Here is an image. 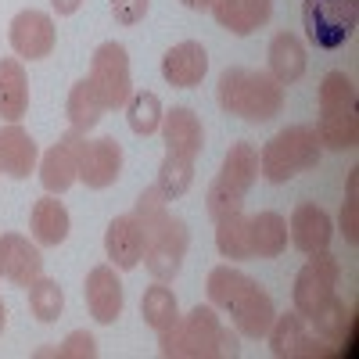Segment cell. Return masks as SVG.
I'll return each instance as SVG.
<instances>
[{
	"label": "cell",
	"instance_id": "6da1fadb",
	"mask_svg": "<svg viewBox=\"0 0 359 359\" xmlns=\"http://www.w3.org/2000/svg\"><path fill=\"white\" fill-rule=\"evenodd\" d=\"M158 352L165 359H233L241 352V341L237 331L223 327L216 306H194L158 334Z\"/></svg>",
	"mask_w": 359,
	"mask_h": 359
},
{
	"label": "cell",
	"instance_id": "7a4b0ae2",
	"mask_svg": "<svg viewBox=\"0 0 359 359\" xmlns=\"http://www.w3.org/2000/svg\"><path fill=\"white\" fill-rule=\"evenodd\" d=\"M216 101L223 111L245 118V123H269L284 111V86L255 69H226L216 86Z\"/></svg>",
	"mask_w": 359,
	"mask_h": 359
},
{
	"label": "cell",
	"instance_id": "3957f363",
	"mask_svg": "<svg viewBox=\"0 0 359 359\" xmlns=\"http://www.w3.org/2000/svg\"><path fill=\"white\" fill-rule=\"evenodd\" d=\"M320 155H323V144H320L316 126H287L262 144L259 176L269 180V184H287L298 172L316 169Z\"/></svg>",
	"mask_w": 359,
	"mask_h": 359
},
{
	"label": "cell",
	"instance_id": "277c9868",
	"mask_svg": "<svg viewBox=\"0 0 359 359\" xmlns=\"http://www.w3.org/2000/svg\"><path fill=\"white\" fill-rule=\"evenodd\" d=\"M320 144L327 151H352L359 140L355 115V83L345 72H327L320 83Z\"/></svg>",
	"mask_w": 359,
	"mask_h": 359
},
{
	"label": "cell",
	"instance_id": "5b68a950",
	"mask_svg": "<svg viewBox=\"0 0 359 359\" xmlns=\"http://www.w3.org/2000/svg\"><path fill=\"white\" fill-rule=\"evenodd\" d=\"M147 226V248H144V266L155 280H172L184 266V255L191 248V230L187 223L169 212V205L162 212L147 216L144 219Z\"/></svg>",
	"mask_w": 359,
	"mask_h": 359
},
{
	"label": "cell",
	"instance_id": "8992f818",
	"mask_svg": "<svg viewBox=\"0 0 359 359\" xmlns=\"http://www.w3.org/2000/svg\"><path fill=\"white\" fill-rule=\"evenodd\" d=\"M359 0H302V25L313 47L338 50L352 40Z\"/></svg>",
	"mask_w": 359,
	"mask_h": 359
},
{
	"label": "cell",
	"instance_id": "52a82bcc",
	"mask_svg": "<svg viewBox=\"0 0 359 359\" xmlns=\"http://www.w3.org/2000/svg\"><path fill=\"white\" fill-rule=\"evenodd\" d=\"M90 83H94L97 97L104 101V108H126L130 94H133V76H130V54L123 43H101L90 57Z\"/></svg>",
	"mask_w": 359,
	"mask_h": 359
},
{
	"label": "cell",
	"instance_id": "ba28073f",
	"mask_svg": "<svg viewBox=\"0 0 359 359\" xmlns=\"http://www.w3.org/2000/svg\"><path fill=\"white\" fill-rule=\"evenodd\" d=\"M341 280V262L331 255V252H313L306 259V266L298 269V277H294V287H291V298H294V309L302 313L306 320L327 302V298L334 294Z\"/></svg>",
	"mask_w": 359,
	"mask_h": 359
},
{
	"label": "cell",
	"instance_id": "9c48e42d",
	"mask_svg": "<svg viewBox=\"0 0 359 359\" xmlns=\"http://www.w3.org/2000/svg\"><path fill=\"white\" fill-rule=\"evenodd\" d=\"M269 352L277 359H298V355H334L331 341H323L320 334L313 338L309 327H306V316L291 309V313H277L273 323H269Z\"/></svg>",
	"mask_w": 359,
	"mask_h": 359
},
{
	"label": "cell",
	"instance_id": "30bf717a",
	"mask_svg": "<svg viewBox=\"0 0 359 359\" xmlns=\"http://www.w3.org/2000/svg\"><path fill=\"white\" fill-rule=\"evenodd\" d=\"M8 40H11V50L25 62H43L50 57L54 43H57V29H54V18L47 11H36V8H25L11 18L8 25Z\"/></svg>",
	"mask_w": 359,
	"mask_h": 359
},
{
	"label": "cell",
	"instance_id": "8fae6325",
	"mask_svg": "<svg viewBox=\"0 0 359 359\" xmlns=\"http://www.w3.org/2000/svg\"><path fill=\"white\" fill-rule=\"evenodd\" d=\"M226 313L233 316L237 334H245V338H266L269 323H273V316H277V306H273V298H269L252 277H245L241 287L230 294Z\"/></svg>",
	"mask_w": 359,
	"mask_h": 359
},
{
	"label": "cell",
	"instance_id": "7c38bea8",
	"mask_svg": "<svg viewBox=\"0 0 359 359\" xmlns=\"http://www.w3.org/2000/svg\"><path fill=\"white\" fill-rule=\"evenodd\" d=\"M123 176V144L115 137L83 140L79 147V180L90 191H104Z\"/></svg>",
	"mask_w": 359,
	"mask_h": 359
},
{
	"label": "cell",
	"instance_id": "4fadbf2b",
	"mask_svg": "<svg viewBox=\"0 0 359 359\" xmlns=\"http://www.w3.org/2000/svg\"><path fill=\"white\" fill-rule=\"evenodd\" d=\"M83 133L69 130L57 137V144L40 158V184L47 194H65L76 180H79V147H83Z\"/></svg>",
	"mask_w": 359,
	"mask_h": 359
},
{
	"label": "cell",
	"instance_id": "5bb4252c",
	"mask_svg": "<svg viewBox=\"0 0 359 359\" xmlns=\"http://www.w3.org/2000/svg\"><path fill=\"white\" fill-rule=\"evenodd\" d=\"M83 294H86V309L97 323H115L123 316V306H126V294H123V280H118L115 266L111 262H101L86 273V284H83Z\"/></svg>",
	"mask_w": 359,
	"mask_h": 359
},
{
	"label": "cell",
	"instance_id": "9a60e30c",
	"mask_svg": "<svg viewBox=\"0 0 359 359\" xmlns=\"http://www.w3.org/2000/svg\"><path fill=\"white\" fill-rule=\"evenodd\" d=\"M147 248V226L140 216H115L104 230V255L115 269H137Z\"/></svg>",
	"mask_w": 359,
	"mask_h": 359
},
{
	"label": "cell",
	"instance_id": "2e32d148",
	"mask_svg": "<svg viewBox=\"0 0 359 359\" xmlns=\"http://www.w3.org/2000/svg\"><path fill=\"white\" fill-rule=\"evenodd\" d=\"M0 273L11 284L29 287L36 277H43V255L40 248L22 233H4L0 237Z\"/></svg>",
	"mask_w": 359,
	"mask_h": 359
},
{
	"label": "cell",
	"instance_id": "e0dca14e",
	"mask_svg": "<svg viewBox=\"0 0 359 359\" xmlns=\"http://www.w3.org/2000/svg\"><path fill=\"white\" fill-rule=\"evenodd\" d=\"M208 72V54L198 40H184L162 54V79L176 90H194Z\"/></svg>",
	"mask_w": 359,
	"mask_h": 359
},
{
	"label": "cell",
	"instance_id": "ac0fdd59",
	"mask_svg": "<svg viewBox=\"0 0 359 359\" xmlns=\"http://www.w3.org/2000/svg\"><path fill=\"white\" fill-rule=\"evenodd\" d=\"M287 233H291V245H294L298 252L313 255V252H323L327 245H331L334 223H331V216H327L320 205L302 201V205H294L291 223H287Z\"/></svg>",
	"mask_w": 359,
	"mask_h": 359
},
{
	"label": "cell",
	"instance_id": "d6986e66",
	"mask_svg": "<svg viewBox=\"0 0 359 359\" xmlns=\"http://www.w3.org/2000/svg\"><path fill=\"white\" fill-rule=\"evenodd\" d=\"M162 140H165V151L169 155H184V158H198L201 147H205V126L201 118L187 108V104H176L172 111L162 115Z\"/></svg>",
	"mask_w": 359,
	"mask_h": 359
},
{
	"label": "cell",
	"instance_id": "ffe728a7",
	"mask_svg": "<svg viewBox=\"0 0 359 359\" xmlns=\"http://www.w3.org/2000/svg\"><path fill=\"white\" fill-rule=\"evenodd\" d=\"M212 18L233 36H252L273 18V0H212Z\"/></svg>",
	"mask_w": 359,
	"mask_h": 359
},
{
	"label": "cell",
	"instance_id": "44dd1931",
	"mask_svg": "<svg viewBox=\"0 0 359 359\" xmlns=\"http://www.w3.org/2000/svg\"><path fill=\"white\" fill-rule=\"evenodd\" d=\"M36 140L29 137V130H22L18 123H8L0 130V172L11 180H25L36 169Z\"/></svg>",
	"mask_w": 359,
	"mask_h": 359
},
{
	"label": "cell",
	"instance_id": "7402d4cb",
	"mask_svg": "<svg viewBox=\"0 0 359 359\" xmlns=\"http://www.w3.org/2000/svg\"><path fill=\"white\" fill-rule=\"evenodd\" d=\"M29 230H33V241L43 245V248H57L69 237L72 219H69V208L57 201V194H47L33 205V212H29Z\"/></svg>",
	"mask_w": 359,
	"mask_h": 359
},
{
	"label": "cell",
	"instance_id": "603a6c76",
	"mask_svg": "<svg viewBox=\"0 0 359 359\" xmlns=\"http://www.w3.org/2000/svg\"><path fill=\"white\" fill-rule=\"evenodd\" d=\"M255 180H259V151H255V144H248V140L230 144V151L223 158V169L216 176V184H223L226 191L245 198L252 191Z\"/></svg>",
	"mask_w": 359,
	"mask_h": 359
},
{
	"label": "cell",
	"instance_id": "cb8c5ba5",
	"mask_svg": "<svg viewBox=\"0 0 359 359\" xmlns=\"http://www.w3.org/2000/svg\"><path fill=\"white\" fill-rule=\"evenodd\" d=\"M266 57H269V76H273L280 86L298 83L306 76V47L294 33H277L273 40H269Z\"/></svg>",
	"mask_w": 359,
	"mask_h": 359
},
{
	"label": "cell",
	"instance_id": "d4e9b609",
	"mask_svg": "<svg viewBox=\"0 0 359 359\" xmlns=\"http://www.w3.org/2000/svg\"><path fill=\"white\" fill-rule=\"evenodd\" d=\"M29 111V79L18 57H0V118L18 123Z\"/></svg>",
	"mask_w": 359,
	"mask_h": 359
},
{
	"label": "cell",
	"instance_id": "484cf974",
	"mask_svg": "<svg viewBox=\"0 0 359 359\" xmlns=\"http://www.w3.org/2000/svg\"><path fill=\"white\" fill-rule=\"evenodd\" d=\"M248 241H252V259H277L287 248V219L280 212L248 216Z\"/></svg>",
	"mask_w": 359,
	"mask_h": 359
},
{
	"label": "cell",
	"instance_id": "4316f807",
	"mask_svg": "<svg viewBox=\"0 0 359 359\" xmlns=\"http://www.w3.org/2000/svg\"><path fill=\"white\" fill-rule=\"evenodd\" d=\"M108 108H104V101L97 97V90H94V83L90 79H79V83H72V90H69V101H65V115H69V123H72V130L76 133H90L97 123H101V115H104Z\"/></svg>",
	"mask_w": 359,
	"mask_h": 359
},
{
	"label": "cell",
	"instance_id": "83f0119b",
	"mask_svg": "<svg viewBox=\"0 0 359 359\" xmlns=\"http://www.w3.org/2000/svg\"><path fill=\"white\" fill-rule=\"evenodd\" d=\"M140 316H144V323L151 327V331H158V334L180 320V302H176V294L165 287V280H155L151 287L140 294Z\"/></svg>",
	"mask_w": 359,
	"mask_h": 359
},
{
	"label": "cell",
	"instance_id": "f1b7e54d",
	"mask_svg": "<svg viewBox=\"0 0 359 359\" xmlns=\"http://www.w3.org/2000/svg\"><path fill=\"white\" fill-rule=\"evenodd\" d=\"M216 248H219V255L230 259V262L252 259V241H248V216H245V208H241V212H230V216L216 219Z\"/></svg>",
	"mask_w": 359,
	"mask_h": 359
},
{
	"label": "cell",
	"instance_id": "f546056e",
	"mask_svg": "<svg viewBox=\"0 0 359 359\" xmlns=\"http://www.w3.org/2000/svg\"><path fill=\"white\" fill-rule=\"evenodd\" d=\"M162 101L158 94H151V90H137V94H130L126 101V123L137 137H151L158 126H162Z\"/></svg>",
	"mask_w": 359,
	"mask_h": 359
},
{
	"label": "cell",
	"instance_id": "4dcf8cb0",
	"mask_svg": "<svg viewBox=\"0 0 359 359\" xmlns=\"http://www.w3.org/2000/svg\"><path fill=\"white\" fill-rule=\"evenodd\" d=\"M309 323L316 327V334H320L323 341L338 345V341H345V331H348V323H352V309L341 302L338 294H331V298H327V302L309 316Z\"/></svg>",
	"mask_w": 359,
	"mask_h": 359
},
{
	"label": "cell",
	"instance_id": "1f68e13d",
	"mask_svg": "<svg viewBox=\"0 0 359 359\" xmlns=\"http://www.w3.org/2000/svg\"><path fill=\"white\" fill-rule=\"evenodd\" d=\"M62 309H65V291L57 287V280L36 277L33 284H29V313H33L40 323L62 320Z\"/></svg>",
	"mask_w": 359,
	"mask_h": 359
},
{
	"label": "cell",
	"instance_id": "d6a6232c",
	"mask_svg": "<svg viewBox=\"0 0 359 359\" xmlns=\"http://www.w3.org/2000/svg\"><path fill=\"white\" fill-rule=\"evenodd\" d=\"M194 184V158H184V155H169L162 158L158 165V180H155V187L172 201L180 194H187V187Z\"/></svg>",
	"mask_w": 359,
	"mask_h": 359
},
{
	"label": "cell",
	"instance_id": "836d02e7",
	"mask_svg": "<svg viewBox=\"0 0 359 359\" xmlns=\"http://www.w3.org/2000/svg\"><path fill=\"white\" fill-rule=\"evenodd\" d=\"M241 280H245V273L241 269H233L230 262L226 266H216L212 273H208V306H216V309H226V302H230V294L241 287Z\"/></svg>",
	"mask_w": 359,
	"mask_h": 359
},
{
	"label": "cell",
	"instance_id": "e575fe53",
	"mask_svg": "<svg viewBox=\"0 0 359 359\" xmlns=\"http://www.w3.org/2000/svg\"><path fill=\"white\" fill-rule=\"evenodd\" d=\"M355 187H359V169L348 172V198H345V208H341V233H345L348 245L359 241V198H355Z\"/></svg>",
	"mask_w": 359,
	"mask_h": 359
},
{
	"label": "cell",
	"instance_id": "d590c367",
	"mask_svg": "<svg viewBox=\"0 0 359 359\" xmlns=\"http://www.w3.org/2000/svg\"><path fill=\"white\" fill-rule=\"evenodd\" d=\"M54 355H62V359H94L97 355V341H94V334H86V331H72L62 345L54 348Z\"/></svg>",
	"mask_w": 359,
	"mask_h": 359
},
{
	"label": "cell",
	"instance_id": "8d00e7d4",
	"mask_svg": "<svg viewBox=\"0 0 359 359\" xmlns=\"http://www.w3.org/2000/svg\"><path fill=\"white\" fill-rule=\"evenodd\" d=\"M147 8H151V0H111V18L118 25H137L144 22Z\"/></svg>",
	"mask_w": 359,
	"mask_h": 359
},
{
	"label": "cell",
	"instance_id": "74e56055",
	"mask_svg": "<svg viewBox=\"0 0 359 359\" xmlns=\"http://www.w3.org/2000/svg\"><path fill=\"white\" fill-rule=\"evenodd\" d=\"M169 205V198L158 191V187H144L140 194H137V201H133V216H140V219H147V216H155V212H162V208Z\"/></svg>",
	"mask_w": 359,
	"mask_h": 359
},
{
	"label": "cell",
	"instance_id": "f35d334b",
	"mask_svg": "<svg viewBox=\"0 0 359 359\" xmlns=\"http://www.w3.org/2000/svg\"><path fill=\"white\" fill-rule=\"evenodd\" d=\"M79 4H83V0H50V8H54V15H62V18L76 15V11H79Z\"/></svg>",
	"mask_w": 359,
	"mask_h": 359
},
{
	"label": "cell",
	"instance_id": "ab89813d",
	"mask_svg": "<svg viewBox=\"0 0 359 359\" xmlns=\"http://www.w3.org/2000/svg\"><path fill=\"white\" fill-rule=\"evenodd\" d=\"M184 8H191V11H208L212 8V0H180Z\"/></svg>",
	"mask_w": 359,
	"mask_h": 359
},
{
	"label": "cell",
	"instance_id": "60d3db41",
	"mask_svg": "<svg viewBox=\"0 0 359 359\" xmlns=\"http://www.w3.org/2000/svg\"><path fill=\"white\" fill-rule=\"evenodd\" d=\"M8 327V309H4V302H0V331Z\"/></svg>",
	"mask_w": 359,
	"mask_h": 359
}]
</instances>
